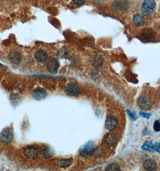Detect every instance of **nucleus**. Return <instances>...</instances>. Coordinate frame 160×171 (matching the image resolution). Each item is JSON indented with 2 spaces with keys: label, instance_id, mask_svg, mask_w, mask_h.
<instances>
[{
  "label": "nucleus",
  "instance_id": "nucleus-9",
  "mask_svg": "<svg viewBox=\"0 0 160 171\" xmlns=\"http://www.w3.org/2000/svg\"><path fill=\"white\" fill-rule=\"evenodd\" d=\"M118 121L116 117L110 115L109 116L106 120L105 126L106 128L109 131L114 130L118 126Z\"/></svg>",
  "mask_w": 160,
  "mask_h": 171
},
{
  "label": "nucleus",
  "instance_id": "nucleus-28",
  "mask_svg": "<svg viewBox=\"0 0 160 171\" xmlns=\"http://www.w3.org/2000/svg\"><path fill=\"white\" fill-rule=\"evenodd\" d=\"M105 1V0H94V3H95L96 4H98V5L102 4Z\"/></svg>",
  "mask_w": 160,
  "mask_h": 171
},
{
  "label": "nucleus",
  "instance_id": "nucleus-16",
  "mask_svg": "<svg viewBox=\"0 0 160 171\" xmlns=\"http://www.w3.org/2000/svg\"><path fill=\"white\" fill-rule=\"evenodd\" d=\"M141 34H142V37L145 39L150 40L152 39L155 37V33L154 31L152 29V28H144V29L142 30V31H141Z\"/></svg>",
  "mask_w": 160,
  "mask_h": 171
},
{
  "label": "nucleus",
  "instance_id": "nucleus-22",
  "mask_svg": "<svg viewBox=\"0 0 160 171\" xmlns=\"http://www.w3.org/2000/svg\"><path fill=\"white\" fill-rule=\"evenodd\" d=\"M106 170L108 171H120L121 168L120 166L116 164V163H112L107 166V167L106 169Z\"/></svg>",
  "mask_w": 160,
  "mask_h": 171
},
{
  "label": "nucleus",
  "instance_id": "nucleus-15",
  "mask_svg": "<svg viewBox=\"0 0 160 171\" xmlns=\"http://www.w3.org/2000/svg\"><path fill=\"white\" fill-rule=\"evenodd\" d=\"M8 57L10 61L15 64H19L22 60V56L20 53L15 51L10 52V53L9 54Z\"/></svg>",
  "mask_w": 160,
  "mask_h": 171
},
{
  "label": "nucleus",
  "instance_id": "nucleus-6",
  "mask_svg": "<svg viewBox=\"0 0 160 171\" xmlns=\"http://www.w3.org/2000/svg\"><path fill=\"white\" fill-rule=\"evenodd\" d=\"M139 107L142 110L148 111L151 108V102L149 98L145 96H140L137 99Z\"/></svg>",
  "mask_w": 160,
  "mask_h": 171
},
{
  "label": "nucleus",
  "instance_id": "nucleus-11",
  "mask_svg": "<svg viewBox=\"0 0 160 171\" xmlns=\"http://www.w3.org/2000/svg\"><path fill=\"white\" fill-rule=\"evenodd\" d=\"M24 153L27 158L30 159H35L39 155L38 150L33 146H30L25 148L24 150Z\"/></svg>",
  "mask_w": 160,
  "mask_h": 171
},
{
  "label": "nucleus",
  "instance_id": "nucleus-17",
  "mask_svg": "<svg viewBox=\"0 0 160 171\" xmlns=\"http://www.w3.org/2000/svg\"><path fill=\"white\" fill-rule=\"evenodd\" d=\"M73 161V160L71 158L67 159H61L57 161L56 165L61 168H67L72 165Z\"/></svg>",
  "mask_w": 160,
  "mask_h": 171
},
{
  "label": "nucleus",
  "instance_id": "nucleus-14",
  "mask_svg": "<svg viewBox=\"0 0 160 171\" xmlns=\"http://www.w3.org/2000/svg\"><path fill=\"white\" fill-rule=\"evenodd\" d=\"M34 57L36 61L39 63H44L48 60V54L43 50L40 49L37 51L34 54Z\"/></svg>",
  "mask_w": 160,
  "mask_h": 171
},
{
  "label": "nucleus",
  "instance_id": "nucleus-5",
  "mask_svg": "<svg viewBox=\"0 0 160 171\" xmlns=\"http://www.w3.org/2000/svg\"><path fill=\"white\" fill-rule=\"evenodd\" d=\"M94 148V142L90 140L87 143L85 144L80 149V155L83 157L87 158L89 157V154L92 153V151Z\"/></svg>",
  "mask_w": 160,
  "mask_h": 171
},
{
  "label": "nucleus",
  "instance_id": "nucleus-25",
  "mask_svg": "<svg viewBox=\"0 0 160 171\" xmlns=\"http://www.w3.org/2000/svg\"><path fill=\"white\" fill-rule=\"evenodd\" d=\"M152 148L154 151L158 152V153H160V148H159V143L157 142V143L152 144Z\"/></svg>",
  "mask_w": 160,
  "mask_h": 171
},
{
  "label": "nucleus",
  "instance_id": "nucleus-19",
  "mask_svg": "<svg viewBox=\"0 0 160 171\" xmlns=\"http://www.w3.org/2000/svg\"><path fill=\"white\" fill-rule=\"evenodd\" d=\"M103 59L102 56L99 55H96L92 57L91 63L92 64L96 67H99L103 64Z\"/></svg>",
  "mask_w": 160,
  "mask_h": 171
},
{
  "label": "nucleus",
  "instance_id": "nucleus-20",
  "mask_svg": "<svg viewBox=\"0 0 160 171\" xmlns=\"http://www.w3.org/2000/svg\"><path fill=\"white\" fill-rule=\"evenodd\" d=\"M142 149L149 152L154 153V150L152 148V140H147L144 142V144L142 146Z\"/></svg>",
  "mask_w": 160,
  "mask_h": 171
},
{
  "label": "nucleus",
  "instance_id": "nucleus-12",
  "mask_svg": "<svg viewBox=\"0 0 160 171\" xmlns=\"http://www.w3.org/2000/svg\"><path fill=\"white\" fill-rule=\"evenodd\" d=\"M40 154L44 158H49L55 155L54 151L48 145H43L40 149Z\"/></svg>",
  "mask_w": 160,
  "mask_h": 171
},
{
  "label": "nucleus",
  "instance_id": "nucleus-1",
  "mask_svg": "<svg viewBox=\"0 0 160 171\" xmlns=\"http://www.w3.org/2000/svg\"><path fill=\"white\" fill-rule=\"evenodd\" d=\"M128 0H115L112 4V8L117 12L127 10L129 8Z\"/></svg>",
  "mask_w": 160,
  "mask_h": 171
},
{
  "label": "nucleus",
  "instance_id": "nucleus-10",
  "mask_svg": "<svg viewBox=\"0 0 160 171\" xmlns=\"http://www.w3.org/2000/svg\"><path fill=\"white\" fill-rule=\"evenodd\" d=\"M116 142V137L115 134L112 133H108L107 134L105 135L103 139V144L107 147H111L113 145H114Z\"/></svg>",
  "mask_w": 160,
  "mask_h": 171
},
{
  "label": "nucleus",
  "instance_id": "nucleus-23",
  "mask_svg": "<svg viewBox=\"0 0 160 171\" xmlns=\"http://www.w3.org/2000/svg\"><path fill=\"white\" fill-rule=\"evenodd\" d=\"M126 112L128 115L129 117L131 119V120L134 121H136L137 120V117L136 114V113L134 112H132V111H131L128 109V110L126 111Z\"/></svg>",
  "mask_w": 160,
  "mask_h": 171
},
{
  "label": "nucleus",
  "instance_id": "nucleus-21",
  "mask_svg": "<svg viewBox=\"0 0 160 171\" xmlns=\"http://www.w3.org/2000/svg\"><path fill=\"white\" fill-rule=\"evenodd\" d=\"M92 151H93L92 153V155L93 157H94L95 158H100L103 156V153H104V151H103L102 147H98Z\"/></svg>",
  "mask_w": 160,
  "mask_h": 171
},
{
  "label": "nucleus",
  "instance_id": "nucleus-4",
  "mask_svg": "<svg viewBox=\"0 0 160 171\" xmlns=\"http://www.w3.org/2000/svg\"><path fill=\"white\" fill-rule=\"evenodd\" d=\"M64 92L69 96L75 97L78 96L80 92V90L76 84L70 83L65 86Z\"/></svg>",
  "mask_w": 160,
  "mask_h": 171
},
{
  "label": "nucleus",
  "instance_id": "nucleus-27",
  "mask_svg": "<svg viewBox=\"0 0 160 171\" xmlns=\"http://www.w3.org/2000/svg\"><path fill=\"white\" fill-rule=\"evenodd\" d=\"M86 0H73V2L76 5L78 6H82L85 3Z\"/></svg>",
  "mask_w": 160,
  "mask_h": 171
},
{
  "label": "nucleus",
  "instance_id": "nucleus-3",
  "mask_svg": "<svg viewBox=\"0 0 160 171\" xmlns=\"http://www.w3.org/2000/svg\"><path fill=\"white\" fill-rule=\"evenodd\" d=\"M46 67L49 72H50L51 74H55L57 73L60 67V63L57 60L52 57L47 62Z\"/></svg>",
  "mask_w": 160,
  "mask_h": 171
},
{
  "label": "nucleus",
  "instance_id": "nucleus-24",
  "mask_svg": "<svg viewBox=\"0 0 160 171\" xmlns=\"http://www.w3.org/2000/svg\"><path fill=\"white\" fill-rule=\"evenodd\" d=\"M154 130L157 132L159 131V130H160V123H159V120H157V121H155L154 122Z\"/></svg>",
  "mask_w": 160,
  "mask_h": 171
},
{
  "label": "nucleus",
  "instance_id": "nucleus-18",
  "mask_svg": "<svg viewBox=\"0 0 160 171\" xmlns=\"http://www.w3.org/2000/svg\"><path fill=\"white\" fill-rule=\"evenodd\" d=\"M133 22L137 26H141L144 25L145 18L140 14H136L133 17Z\"/></svg>",
  "mask_w": 160,
  "mask_h": 171
},
{
  "label": "nucleus",
  "instance_id": "nucleus-26",
  "mask_svg": "<svg viewBox=\"0 0 160 171\" xmlns=\"http://www.w3.org/2000/svg\"><path fill=\"white\" fill-rule=\"evenodd\" d=\"M139 115L143 118H145L146 119H149L150 117H151V113H144V112H140Z\"/></svg>",
  "mask_w": 160,
  "mask_h": 171
},
{
  "label": "nucleus",
  "instance_id": "nucleus-2",
  "mask_svg": "<svg viewBox=\"0 0 160 171\" xmlns=\"http://www.w3.org/2000/svg\"><path fill=\"white\" fill-rule=\"evenodd\" d=\"M156 6L155 0H144L142 6V12L145 16H149L151 14Z\"/></svg>",
  "mask_w": 160,
  "mask_h": 171
},
{
  "label": "nucleus",
  "instance_id": "nucleus-7",
  "mask_svg": "<svg viewBox=\"0 0 160 171\" xmlns=\"http://www.w3.org/2000/svg\"><path fill=\"white\" fill-rule=\"evenodd\" d=\"M31 95L33 99L40 101L44 99L46 97V96H48V92L44 88L39 87L33 90Z\"/></svg>",
  "mask_w": 160,
  "mask_h": 171
},
{
  "label": "nucleus",
  "instance_id": "nucleus-8",
  "mask_svg": "<svg viewBox=\"0 0 160 171\" xmlns=\"http://www.w3.org/2000/svg\"><path fill=\"white\" fill-rule=\"evenodd\" d=\"M13 139V133L10 128L4 129L0 134V139L5 143H9Z\"/></svg>",
  "mask_w": 160,
  "mask_h": 171
},
{
  "label": "nucleus",
  "instance_id": "nucleus-13",
  "mask_svg": "<svg viewBox=\"0 0 160 171\" xmlns=\"http://www.w3.org/2000/svg\"><path fill=\"white\" fill-rule=\"evenodd\" d=\"M143 168L148 171H154L157 170V165L156 161L152 159H147L143 162Z\"/></svg>",
  "mask_w": 160,
  "mask_h": 171
}]
</instances>
